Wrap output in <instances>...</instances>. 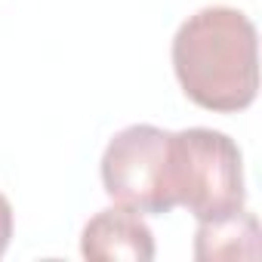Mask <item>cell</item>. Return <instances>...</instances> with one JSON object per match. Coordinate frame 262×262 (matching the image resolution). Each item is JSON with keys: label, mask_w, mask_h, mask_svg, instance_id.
Returning a JSON list of instances; mask_svg holds the SVG:
<instances>
[{"label": "cell", "mask_w": 262, "mask_h": 262, "mask_svg": "<svg viewBox=\"0 0 262 262\" xmlns=\"http://www.w3.org/2000/svg\"><path fill=\"white\" fill-rule=\"evenodd\" d=\"M173 71L182 93L219 114L244 111L259 90L256 25L234 7H204L173 37Z\"/></svg>", "instance_id": "obj_1"}, {"label": "cell", "mask_w": 262, "mask_h": 262, "mask_svg": "<svg viewBox=\"0 0 262 262\" xmlns=\"http://www.w3.org/2000/svg\"><path fill=\"white\" fill-rule=\"evenodd\" d=\"M173 194L198 222L244 210V158L231 136L210 126L173 133Z\"/></svg>", "instance_id": "obj_2"}, {"label": "cell", "mask_w": 262, "mask_h": 262, "mask_svg": "<svg viewBox=\"0 0 262 262\" xmlns=\"http://www.w3.org/2000/svg\"><path fill=\"white\" fill-rule=\"evenodd\" d=\"M105 194L136 213L164 216L176 210L173 133L155 123H133L111 136L102 151Z\"/></svg>", "instance_id": "obj_3"}, {"label": "cell", "mask_w": 262, "mask_h": 262, "mask_svg": "<svg viewBox=\"0 0 262 262\" xmlns=\"http://www.w3.org/2000/svg\"><path fill=\"white\" fill-rule=\"evenodd\" d=\"M80 253L93 262H151L155 259V234L142 213L126 210L120 204L99 210L80 231Z\"/></svg>", "instance_id": "obj_4"}, {"label": "cell", "mask_w": 262, "mask_h": 262, "mask_svg": "<svg viewBox=\"0 0 262 262\" xmlns=\"http://www.w3.org/2000/svg\"><path fill=\"white\" fill-rule=\"evenodd\" d=\"M194 256L198 259H256L259 256L256 216L247 210H237L225 219L198 222Z\"/></svg>", "instance_id": "obj_5"}, {"label": "cell", "mask_w": 262, "mask_h": 262, "mask_svg": "<svg viewBox=\"0 0 262 262\" xmlns=\"http://www.w3.org/2000/svg\"><path fill=\"white\" fill-rule=\"evenodd\" d=\"M10 237H13V207H10V201L4 194H0V256L7 253Z\"/></svg>", "instance_id": "obj_6"}]
</instances>
